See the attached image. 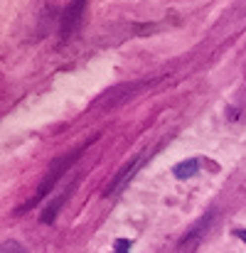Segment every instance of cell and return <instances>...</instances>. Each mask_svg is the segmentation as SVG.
Returning <instances> with one entry per match:
<instances>
[{
	"instance_id": "cell-1",
	"label": "cell",
	"mask_w": 246,
	"mask_h": 253,
	"mask_svg": "<svg viewBox=\"0 0 246 253\" xmlns=\"http://www.w3.org/2000/svg\"><path fill=\"white\" fill-rule=\"evenodd\" d=\"M94 140H98V135H94L89 143H84L82 148H77V150H72V153H67V155H59V158H57V160L49 165V169L45 172V177H42V182H40V187H37L35 197H32V199L25 204V209H32V207H37V204H40V202H42V199H45V197H47L52 189H54V184L62 179V174H64L67 169H69L72 165H74V163H77V160H79V155H82V153L86 150V148H89V145H91V143H94Z\"/></svg>"
},
{
	"instance_id": "cell-2",
	"label": "cell",
	"mask_w": 246,
	"mask_h": 253,
	"mask_svg": "<svg viewBox=\"0 0 246 253\" xmlns=\"http://www.w3.org/2000/svg\"><path fill=\"white\" fill-rule=\"evenodd\" d=\"M150 84H153V82H148V79L131 82V84H118V86H113V88H108V91L96 101V106H98V108H116V106L131 101L133 96H138L143 88H148Z\"/></svg>"
},
{
	"instance_id": "cell-3",
	"label": "cell",
	"mask_w": 246,
	"mask_h": 253,
	"mask_svg": "<svg viewBox=\"0 0 246 253\" xmlns=\"http://www.w3.org/2000/svg\"><path fill=\"white\" fill-rule=\"evenodd\" d=\"M86 2H89V0H69V2H67L64 15H62V25H59V35H62L64 42L79 30L84 10H86Z\"/></svg>"
},
{
	"instance_id": "cell-4",
	"label": "cell",
	"mask_w": 246,
	"mask_h": 253,
	"mask_svg": "<svg viewBox=\"0 0 246 253\" xmlns=\"http://www.w3.org/2000/svg\"><path fill=\"white\" fill-rule=\"evenodd\" d=\"M212 224H214V211H209L207 216H202L185 236H182V241H180V246H177V253H192L199 244H202V239H204V234L212 229Z\"/></svg>"
},
{
	"instance_id": "cell-5",
	"label": "cell",
	"mask_w": 246,
	"mask_h": 253,
	"mask_svg": "<svg viewBox=\"0 0 246 253\" xmlns=\"http://www.w3.org/2000/svg\"><path fill=\"white\" fill-rule=\"evenodd\" d=\"M146 158H148V155H138L136 160H131L128 165H123V168H121V172H118V174H116V177H113L108 184H106V189H103V197H111V194H116L118 189H123V184H126V182H128V179L136 174V169L141 168V163H143Z\"/></svg>"
},
{
	"instance_id": "cell-6",
	"label": "cell",
	"mask_w": 246,
	"mask_h": 253,
	"mask_svg": "<svg viewBox=\"0 0 246 253\" xmlns=\"http://www.w3.org/2000/svg\"><path fill=\"white\" fill-rule=\"evenodd\" d=\"M74 187H77V182H74V184H69V187H67V189H64V192H62L59 197H54V199H52V202L47 204V209H45V211H42V216H40V221H42V224H52V221L57 219V214H59L62 204H64V202H67V199L72 197Z\"/></svg>"
},
{
	"instance_id": "cell-7",
	"label": "cell",
	"mask_w": 246,
	"mask_h": 253,
	"mask_svg": "<svg viewBox=\"0 0 246 253\" xmlns=\"http://www.w3.org/2000/svg\"><path fill=\"white\" fill-rule=\"evenodd\" d=\"M197 169H199V160H195V158H190V160H182L180 165H175V177L177 179H187V177H195L197 174Z\"/></svg>"
},
{
	"instance_id": "cell-8",
	"label": "cell",
	"mask_w": 246,
	"mask_h": 253,
	"mask_svg": "<svg viewBox=\"0 0 246 253\" xmlns=\"http://www.w3.org/2000/svg\"><path fill=\"white\" fill-rule=\"evenodd\" d=\"M2 253H25V249L20 244H15V241H5L2 244Z\"/></svg>"
},
{
	"instance_id": "cell-9",
	"label": "cell",
	"mask_w": 246,
	"mask_h": 253,
	"mask_svg": "<svg viewBox=\"0 0 246 253\" xmlns=\"http://www.w3.org/2000/svg\"><path fill=\"white\" fill-rule=\"evenodd\" d=\"M113 253H131V241H126V239L116 241V251Z\"/></svg>"
},
{
	"instance_id": "cell-10",
	"label": "cell",
	"mask_w": 246,
	"mask_h": 253,
	"mask_svg": "<svg viewBox=\"0 0 246 253\" xmlns=\"http://www.w3.org/2000/svg\"><path fill=\"white\" fill-rule=\"evenodd\" d=\"M237 236H239V239H242V241L246 244V231H237Z\"/></svg>"
}]
</instances>
